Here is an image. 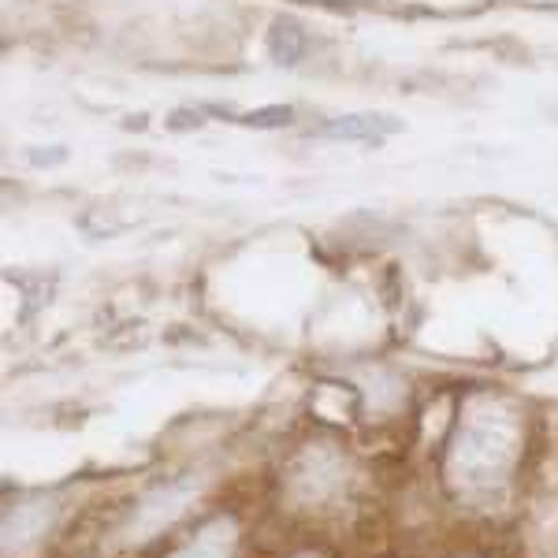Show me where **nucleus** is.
Returning a JSON list of instances; mask_svg holds the SVG:
<instances>
[{
  "instance_id": "obj_1",
  "label": "nucleus",
  "mask_w": 558,
  "mask_h": 558,
  "mask_svg": "<svg viewBox=\"0 0 558 558\" xmlns=\"http://www.w3.org/2000/svg\"><path fill=\"white\" fill-rule=\"evenodd\" d=\"M391 131H399V123L391 116H373V112H362V116H339V120H328L320 128L324 138H343V142H373L380 146Z\"/></svg>"
},
{
  "instance_id": "obj_2",
  "label": "nucleus",
  "mask_w": 558,
  "mask_h": 558,
  "mask_svg": "<svg viewBox=\"0 0 558 558\" xmlns=\"http://www.w3.org/2000/svg\"><path fill=\"white\" fill-rule=\"evenodd\" d=\"M305 52H310V34L294 20H276L272 34H268V57L283 68H294L305 60Z\"/></svg>"
},
{
  "instance_id": "obj_3",
  "label": "nucleus",
  "mask_w": 558,
  "mask_h": 558,
  "mask_svg": "<svg viewBox=\"0 0 558 558\" xmlns=\"http://www.w3.org/2000/svg\"><path fill=\"white\" fill-rule=\"evenodd\" d=\"M294 120V112L291 108H283V105H272V108H257V112H250L246 120V128H287V123Z\"/></svg>"
}]
</instances>
